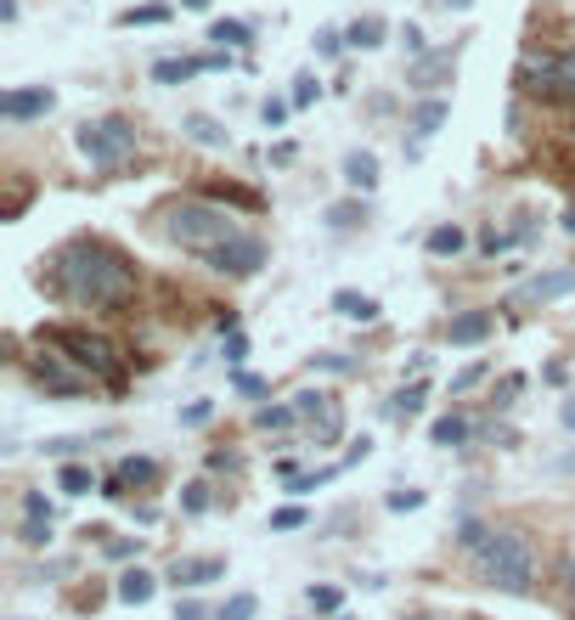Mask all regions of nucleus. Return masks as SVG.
I'll use <instances>...</instances> for the list:
<instances>
[{"instance_id": "1", "label": "nucleus", "mask_w": 575, "mask_h": 620, "mask_svg": "<svg viewBox=\"0 0 575 620\" xmlns=\"http://www.w3.org/2000/svg\"><path fill=\"white\" fill-rule=\"evenodd\" d=\"M52 294L79 311H124L135 300V265L108 237H68L52 254Z\"/></svg>"}, {"instance_id": "2", "label": "nucleus", "mask_w": 575, "mask_h": 620, "mask_svg": "<svg viewBox=\"0 0 575 620\" xmlns=\"http://www.w3.org/2000/svg\"><path fill=\"white\" fill-rule=\"evenodd\" d=\"M153 231L164 237L170 249L204 260L209 249L231 243V237L243 231V220H237L226 204H215V198L198 193V198H170V204H159V209H153Z\"/></svg>"}, {"instance_id": "3", "label": "nucleus", "mask_w": 575, "mask_h": 620, "mask_svg": "<svg viewBox=\"0 0 575 620\" xmlns=\"http://www.w3.org/2000/svg\"><path fill=\"white\" fill-rule=\"evenodd\" d=\"M468 558H474V576L486 581L491 592H508V598H531L536 592V542L524 531H513V524L491 531Z\"/></svg>"}, {"instance_id": "4", "label": "nucleus", "mask_w": 575, "mask_h": 620, "mask_svg": "<svg viewBox=\"0 0 575 620\" xmlns=\"http://www.w3.org/2000/svg\"><path fill=\"white\" fill-rule=\"evenodd\" d=\"M40 345L45 350H57L63 361H74L90 384H108V390H119L124 384V361H119V350L102 339V333H90V327H68V322H52V327H40Z\"/></svg>"}, {"instance_id": "5", "label": "nucleus", "mask_w": 575, "mask_h": 620, "mask_svg": "<svg viewBox=\"0 0 575 620\" xmlns=\"http://www.w3.org/2000/svg\"><path fill=\"white\" fill-rule=\"evenodd\" d=\"M74 148H79L96 170H119L124 159H135L141 130H135L130 119H119V113H108V119H85V124L74 130Z\"/></svg>"}, {"instance_id": "6", "label": "nucleus", "mask_w": 575, "mask_h": 620, "mask_svg": "<svg viewBox=\"0 0 575 620\" xmlns=\"http://www.w3.org/2000/svg\"><path fill=\"white\" fill-rule=\"evenodd\" d=\"M23 372H29V384L45 390L52 401H85V395H90V378H85L74 361H63L57 350H45V345H40V356L23 361Z\"/></svg>"}, {"instance_id": "7", "label": "nucleus", "mask_w": 575, "mask_h": 620, "mask_svg": "<svg viewBox=\"0 0 575 620\" xmlns=\"http://www.w3.org/2000/svg\"><path fill=\"white\" fill-rule=\"evenodd\" d=\"M294 412H300V423L311 428L316 446H339V440H345V401L333 395V390H300V395H294Z\"/></svg>"}, {"instance_id": "8", "label": "nucleus", "mask_w": 575, "mask_h": 620, "mask_svg": "<svg viewBox=\"0 0 575 620\" xmlns=\"http://www.w3.org/2000/svg\"><path fill=\"white\" fill-rule=\"evenodd\" d=\"M204 265H209L215 276L249 282V276H260V265H265V237H260V231H237L231 243H220V249L204 254Z\"/></svg>"}, {"instance_id": "9", "label": "nucleus", "mask_w": 575, "mask_h": 620, "mask_svg": "<svg viewBox=\"0 0 575 620\" xmlns=\"http://www.w3.org/2000/svg\"><path fill=\"white\" fill-rule=\"evenodd\" d=\"M575 294V265H553V271H536V276H524L519 289L508 294L513 311H536V305H558Z\"/></svg>"}, {"instance_id": "10", "label": "nucleus", "mask_w": 575, "mask_h": 620, "mask_svg": "<svg viewBox=\"0 0 575 620\" xmlns=\"http://www.w3.org/2000/svg\"><path fill=\"white\" fill-rule=\"evenodd\" d=\"M52 108H57L52 85H12V90H0V119H7V124H34Z\"/></svg>"}, {"instance_id": "11", "label": "nucleus", "mask_w": 575, "mask_h": 620, "mask_svg": "<svg viewBox=\"0 0 575 620\" xmlns=\"http://www.w3.org/2000/svg\"><path fill=\"white\" fill-rule=\"evenodd\" d=\"M130 486H135V491L159 486V463H153V457H119V468L108 474L102 497H108V502H124V497H130Z\"/></svg>"}, {"instance_id": "12", "label": "nucleus", "mask_w": 575, "mask_h": 620, "mask_svg": "<svg viewBox=\"0 0 575 620\" xmlns=\"http://www.w3.org/2000/svg\"><path fill=\"white\" fill-rule=\"evenodd\" d=\"M452 68H457V45H446V52H423V57H412L406 85L417 90V97H428L435 85H446V79H452Z\"/></svg>"}, {"instance_id": "13", "label": "nucleus", "mask_w": 575, "mask_h": 620, "mask_svg": "<svg viewBox=\"0 0 575 620\" xmlns=\"http://www.w3.org/2000/svg\"><path fill=\"white\" fill-rule=\"evenodd\" d=\"M209 581H226V558L204 553V558H175L170 564V587H209Z\"/></svg>"}, {"instance_id": "14", "label": "nucleus", "mask_w": 575, "mask_h": 620, "mask_svg": "<svg viewBox=\"0 0 575 620\" xmlns=\"http://www.w3.org/2000/svg\"><path fill=\"white\" fill-rule=\"evenodd\" d=\"M497 333V316L491 311H457L452 322H446V339L457 345V350H468V345H486Z\"/></svg>"}, {"instance_id": "15", "label": "nucleus", "mask_w": 575, "mask_h": 620, "mask_svg": "<svg viewBox=\"0 0 575 620\" xmlns=\"http://www.w3.org/2000/svg\"><path fill=\"white\" fill-rule=\"evenodd\" d=\"M345 186H350V193H356V198L378 193V153H367V148L345 153Z\"/></svg>"}, {"instance_id": "16", "label": "nucleus", "mask_w": 575, "mask_h": 620, "mask_svg": "<svg viewBox=\"0 0 575 620\" xmlns=\"http://www.w3.org/2000/svg\"><path fill=\"white\" fill-rule=\"evenodd\" d=\"M327 305L339 311L345 322H367V327L383 316V305H378L372 294H361V289H333V300H327Z\"/></svg>"}, {"instance_id": "17", "label": "nucleus", "mask_w": 575, "mask_h": 620, "mask_svg": "<svg viewBox=\"0 0 575 620\" xmlns=\"http://www.w3.org/2000/svg\"><path fill=\"white\" fill-rule=\"evenodd\" d=\"M153 592H159V576H153V569H124V576H119V587H113V598L119 603H130V609H141V603H153Z\"/></svg>"}, {"instance_id": "18", "label": "nucleus", "mask_w": 575, "mask_h": 620, "mask_svg": "<svg viewBox=\"0 0 575 620\" xmlns=\"http://www.w3.org/2000/svg\"><path fill=\"white\" fill-rule=\"evenodd\" d=\"M474 440V423L463 417V412H446V417H435L428 423V446H446V452H457V446H468Z\"/></svg>"}, {"instance_id": "19", "label": "nucleus", "mask_w": 575, "mask_h": 620, "mask_svg": "<svg viewBox=\"0 0 575 620\" xmlns=\"http://www.w3.org/2000/svg\"><path fill=\"white\" fill-rule=\"evenodd\" d=\"M547 102H558V108L575 113V45H569V52H553V90H547Z\"/></svg>"}, {"instance_id": "20", "label": "nucleus", "mask_w": 575, "mask_h": 620, "mask_svg": "<svg viewBox=\"0 0 575 620\" xmlns=\"http://www.w3.org/2000/svg\"><path fill=\"white\" fill-rule=\"evenodd\" d=\"M209 40H215V52H249L254 45V29L243 18H215L209 23Z\"/></svg>"}, {"instance_id": "21", "label": "nucleus", "mask_w": 575, "mask_h": 620, "mask_svg": "<svg viewBox=\"0 0 575 620\" xmlns=\"http://www.w3.org/2000/svg\"><path fill=\"white\" fill-rule=\"evenodd\" d=\"M446 119H452V102H446V97H423V102H417V113H412V135H417V148H423V141L435 135Z\"/></svg>"}, {"instance_id": "22", "label": "nucleus", "mask_w": 575, "mask_h": 620, "mask_svg": "<svg viewBox=\"0 0 575 620\" xmlns=\"http://www.w3.org/2000/svg\"><path fill=\"white\" fill-rule=\"evenodd\" d=\"M181 130H186L192 148H226V141H231V135H226L209 113H186V119H181Z\"/></svg>"}, {"instance_id": "23", "label": "nucleus", "mask_w": 575, "mask_h": 620, "mask_svg": "<svg viewBox=\"0 0 575 620\" xmlns=\"http://www.w3.org/2000/svg\"><path fill=\"white\" fill-rule=\"evenodd\" d=\"M423 249L435 254V260H457V254L468 249V231H463V226H435V231L423 237Z\"/></svg>"}, {"instance_id": "24", "label": "nucleus", "mask_w": 575, "mask_h": 620, "mask_svg": "<svg viewBox=\"0 0 575 620\" xmlns=\"http://www.w3.org/2000/svg\"><path fill=\"white\" fill-rule=\"evenodd\" d=\"M423 395H428L423 384H406V390H395L390 401H383V417H395V423H412V417L423 412Z\"/></svg>"}, {"instance_id": "25", "label": "nucleus", "mask_w": 575, "mask_h": 620, "mask_svg": "<svg viewBox=\"0 0 575 620\" xmlns=\"http://www.w3.org/2000/svg\"><path fill=\"white\" fill-rule=\"evenodd\" d=\"M345 45H350V52H378V45H383V18H356L345 29Z\"/></svg>"}, {"instance_id": "26", "label": "nucleus", "mask_w": 575, "mask_h": 620, "mask_svg": "<svg viewBox=\"0 0 575 620\" xmlns=\"http://www.w3.org/2000/svg\"><path fill=\"white\" fill-rule=\"evenodd\" d=\"M57 491H63V497H85V491H96L90 463H63V468H57Z\"/></svg>"}, {"instance_id": "27", "label": "nucleus", "mask_w": 575, "mask_h": 620, "mask_svg": "<svg viewBox=\"0 0 575 620\" xmlns=\"http://www.w3.org/2000/svg\"><path fill=\"white\" fill-rule=\"evenodd\" d=\"M361 220H367V204L361 198H345V204L327 209V231H356Z\"/></svg>"}, {"instance_id": "28", "label": "nucleus", "mask_w": 575, "mask_h": 620, "mask_svg": "<svg viewBox=\"0 0 575 620\" xmlns=\"http://www.w3.org/2000/svg\"><path fill=\"white\" fill-rule=\"evenodd\" d=\"M215 508V486L209 480H192L186 491H181V513H192V519H204Z\"/></svg>"}, {"instance_id": "29", "label": "nucleus", "mask_w": 575, "mask_h": 620, "mask_svg": "<svg viewBox=\"0 0 575 620\" xmlns=\"http://www.w3.org/2000/svg\"><path fill=\"white\" fill-rule=\"evenodd\" d=\"M159 23H170V7H130V12H119V29H159Z\"/></svg>"}, {"instance_id": "30", "label": "nucleus", "mask_w": 575, "mask_h": 620, "mask_svg": "<svg viewBox=\"0 0 575 620\" xmlns=\"http://www.w3.org/2000/svg\"><path fill=\"white\" fill-rule=\"evenodd\" d=\"M260 614V598L254 592H231L220 609H215V620H254Z\"/></svg>"}, {"instance_id": "31", "label": "nucleus", "mask_w": 575, "mask_h": 620, "mask_svg": "<svg viewBox=\"0 0 575 620\" xmlns=\"http://www.w3.org/2000/svg\"><path fill=\"white\" fill-rule=\"evenodd\" d=\"M491 531H497V524H486V519H474V513H468V519H457V547H463V553H474Z\"/></svg>"}, {"instance_id": "32", "label": "nucleus", "mask_w": 575, "mask_h": 620, "mask_svg": "<svg viewBox=\"0 0 575 620\" xmlns=\"http://www.w3.org/2000/svg\"><path fill=\"white\" fill-rule=\"evenodd\" d=\"M311 372H333V378H350V372H361V361H350V356H339V350H322V356H311Z\"/></svg>"}, {"instance_id": "33", "label": "nucleus", "mask_w": 575, "mask_h": 620, "mask_svg": "<svg viewBox=\"0 0 575 620\" xmlns=\"http://www.w3.org/2000/svg\"><path fill=\"white\" fill-rule=\"evenodd\" d=\"M305 524H311V513H305L300 502H288V508H276V513H271V531H276V536H288V531H305Z\"/></svg>"}, {"instance_id": "34", "label": "nucleus", "mask_w": 575, "mask_h": 620, "mask_svg": "<svg viewBox=\"0 0 575 620\" xmlns=\"http://www.w3.org/2000/svg\"><path fill=\"white\" fill-rule=\"evenodd\" d=\"M18 542H23V547H34V553H40V547H52V542H57V536H52V519H23Z\"/></svg>"}, {"instance_id": "35", "label": "nucleus", "mask_w": 575, "mask_h": 620, "mask_svg": "<svg viewBox=\"0 0 575 620\" xmlns=\"http://www.w3.org/2000/svg\"><path fill=\"white\" fill-rule=\"evenodd\" d=\"M254 423H260V428H294V423H300V412H294V401H282V406H260V412H254Z\"/></svg>"}, {"instance_id": "36", "label": "nucleus", "mask_w": 575, "mask_h": 620, "mask_svg": "<svg viewBox=\"0 0 575 620\" xmlns=\"http://www.w3.org/2000/svg\"><path fill=\"white\" fill-rule=\"evenodd\" d=\"M305 603H311L316 614H339V603H345V592H339V587H327V581H322V587H305Z\"/></svg>"}, {"instance_id": "37", "label": "nucleus", "mask_w": 575, "mask_h": 620, "mask_svg": "<svg viewBox=\"0 0 575 620\" xmlns=\"http://www.w3.org/2000/svg\"><path fill=\"white\" fill-rule=\"evenodd\" d=\"M85 446H90L85 435H57V440H45L40 452H45V457H57V463H74V457H79Z\"/></svg>"}, {"instance_id": "38", "label": "nucleus", "mask_w": 575, "mask_h": 620, "mask_svg": "<svg viewBox=\"0 0 575 620\" xmlns=\"http://www.w3.org/2000/svg\"><path fill=\"white\" fill-rule=\"evenodd\" d=\"M288 113H294V102H282V97H265V102H260L265 130H282V124H288Z\"/></svg>"}, {"instance_id": "39", "label": "nucleus", "mask_w": 575, "mask_h": 620, "mask_svg": "<svg viewBox=\"0 0 575 620\" xmlns=\"http://www.w3.org/2000/svg\"><path fill=\"white\" fill-rule=\"evenodd\" d=\"M316 97H322V79H316V74H300V79H294V97H288V102H294V108H311Z\"/></svg>"}, {"instance_id": "40", "label": "nucleus", "mask_w": 575, "mask_h": 620, "mask_svg": "<svg viewBox=\"0 0 575 620\" xmlns=\"http://www.w3.org/2000/svg\"><path fill=\"white\" fill-rule=\"evenodd\" d=\"M519 390H524V378H519V372H502V384H497V395H491V406H497V412H508Z\"/></svg>"}, {"instance_id": "41", "label": "nucleus", "mask_w": 575, "mask_h": 620, "mask_svg": "<svg viewBox=\"0 0 575 620\" xmlns=\"http://www.w3.org/2000/svg\"><path fill=\"white\" fill-rule=\"evenodd\" d=\"M383 508H390V513H417L423 508V491H412V486L406 491H390V497H383Z\"/></svg>"}, {"instance_id": "42", "label": "nucleus", "mask_w": 575, "mask_h": 620, "mask_svg": "<svg viewBox=\"0 0 575 620\" xmlns=\"http://www.w3.org/2000/svg\"><path fill=\"white\" fill-rule=\"evenodd\" d=\"M102 553H108L113 564H124V558H135V553H141V536H113V542H102Z\"/></svg>"}, {"instance_id": "43", "label": "nucleus", "mask_w": 575, "mask_h": 620, "mask_svg": "<svg viewBox=\"0 0 575 620\" xmlns=\"http://www.w3.org/2000/svg\"><path fill=\"white\" fill-rule=\"evenodd\" d=\"M345 52V29H322L316 34V57H339Z\"/></svg>"}, {"instance_id": "44", "label": "nucleus", "mask_w": 575, "mask_h": 620, "mask_svg": "<svg viewBox=\"0 0 575 620\" xmlns=\"http://www.w3.org/2000/svg\"><path fill=\"white\" fill-rule=\"evenodd\" d=\"M23 519H52V497H45V491H23Z\"/></svg>"}, {"instance_id": "45", "label": "nucleus", "mask_w": 575, "mask_h": 620, "mask_svg": "<svg viewBox=\"0 0 575 620\" xmlns=\"http://www.w3.org/2000/svg\"><path fill=\"white\" fill-rule=\"evenodd\" d=\"M209 417H215V401H192V406L181 412V423H186V428H204Z\"/></svg>"}, {"instance_id": "46", "label": "nucleus", "mask_w": 575, "mask_h": 620, "mask_svg": "<svg viewBox=\"0 0 575 620\" xmlns=\"http://www.w3.org/2000/svg\"><path fill=\"white\" fill-rule=\"evenodd\" d=\"M479 378H486V361H474V367H463L457 378H452V395H463V390H474Z\"/></svg>"}, {"instance_id": "47", "label": "nucleus", "mask_w": 575, "mask_h": 620, "mask_svg": "<svg viewBox=\"0 0 575 620\" xmlns=\"http://www.w3.org/2000/svg\"><path fill=\"white\" fill-rule=\"evenodd\" d=\"M226 361H231V367L249 361V339H243V333H226Z\"/></svg>"}, {"instance_id": "48", "label": "nucleus", "mask_w": 575, "mask_h": 620, "mask_svg": "<svg viewBox=\"0 0 575 620\" xmlns=\"http://www.w3.org/2000/svg\"><path fill=\"white\" fill-rule=\"evenodd\" d=\"M401 45H406V57H423V52H428V40H423V29H417V23H406V29H401Z\"/></svg>"}, {"instance_id": "49", "label": "nucleus", "mask_w": 575, "mask_h": 620, "mask_svg": "<svg viewBox=\"0 0 575 620\" xmlns=\"http://www.w3.org/2000/svg\"><path fill=\"white\" fill-rule=\"evenodd\" d=\"M175 620H215V614H209V603H198V598H181V603H175Z\"/></svg>"}, {"instance_id": "50", "label": "nucleus", "mask_w": 575, "mask_h": 620, "mask_svg": "<svg viewBox=\"0 0 575 620\" xmlns=\"http://www.w3.org/2000/svg\"><path fill=\"white\" fill-rule=\"evenodd\" d=\"M558 581H564V598H569V609H575V558L558 564Z\"/></svg>"}, {"instance_id": "51", "label": "nucleus", "mask_w": 575, "mask_h": 620, "mask_svg": "<svg viewBox=\"0 0 575 620\" xmlns=\"http://www.w3.org/2000/svg\"><path fill=\"white\" fill-rule=\"evenodd\" d=\"M367 457H372V440L361 435V440H356V446L345 452V468H356V463H367Z\"/></svg>"}, {"instance_id": "52", "label": "nucleus", "mask_w": 575, "mask_h": 620, "mask_svg": "<svg viewBox=\"0 0 575 620\" xmlns=\"http://www.w3.org/2000/svg\"><path fill=\"white\" fill-rule=\"evenodd\" d=\"M231 384H237V390H243V395H260V390H265V384H260V378H254V372H243V367H237V378H231Z\"/></svg>"}, {"instance_id": "53", "label": "nucleus", "mask_w": 575, "mask_h": 620, "mask_svg": "<svg viewBox=\"0 0 575 620\" xmlns=\"http://www.w3.org/2000/svg\"><path fill=\"white\" fill-rule=\"evenodd\" d=\"M553 474H575V452H564V457H553Z\"/></svg>"}, {"instance_id": "54", "label": "nucleus", "mask_w": 575, "mask_h": 620, "mask_svg": "<svg viewBox=\"0 0 575 620\" xmlns=\"http://www.w3.org/2000/svg\"><path fill=\"white\" fill-rule=\"evenodd\" d=\"M558 423L569 428V435H575V401H564V412H558Z\"/></svg>"}, {"instance_id": "55", "label": "nucleus", "mask_w": 575, "mask_h": 620, "mask_svg": "<svg viewBox=\"0 0 575 620\" xmlns=\"http://www.w3.org/2000/svg\"><path fill=\"white\" fill-rule=\"evenodd\" d=\"M181 7H186V12H209V0H181Z\"/></svg>"}, {"instance_id": "56", "label": "nucleus", "mask_w": 575, "mask_h": 620, "mask_svg": "<svg viewBox=\"0 0 575 620\" xmlns=\"http://www.w3.org/2000/svg\"><path fill=\"white\" fill-rule=\"evenodd\" d=\"M417 620H474V614H417Z\"/></svg>"}]
</instances>
